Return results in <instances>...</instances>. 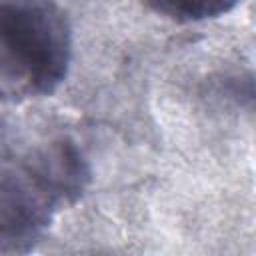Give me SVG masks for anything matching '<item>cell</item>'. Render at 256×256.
Listing matches in <instances>:
<instances>
[{"instance_id": "obj_1", "label": "cell", "mask_w": 256, "mask_h": 256, "mask_svg": "<svg viewBox=\"0 0 256 256\" xmlns=\"http://www.w3.org/2000/svg\"><path fill=\"white\" fill-rule=\"evenodd\" d=\"M90 170L76 144L54 140L32 154H0V252H28L60 206L84 192Z\"/></svg>"}, {"instance_id": "obj_2", "label": "cell", "mask_w": 256, "mask_h": 256, "mask_svg": "<svg viewBox=\"0 0 256 256\" xmlns=\"http://www.w3.org/2000/svg\"><path fill=\"white\" fill-rule=\"evenodd\" d=\"M72 62V28L56 0H0V98L50 96Z\"/></svg>"}, {"instance_id": "obj_3", "label": "cell", "mask_w": 256, "mask_h": 256, "mask_svg": "<svg viewBox=\"0 0 256 256\" xmlns=\"http://www.w3.org/2000/svg\"><path fill=\"white\" fill-rule=\"evenodd\" d=\"M240 0H148L150 8L174 22H202L236 8Z\"/></svg>"}]
</instances>
